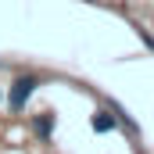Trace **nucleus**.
<instances>
[{
  "mask_svg": "<svg viewBox=\"0 0 154 154\" xmlns=\"http://www.w3.org/2000/svg\"><path fill=\"white\" fill-rule=\"evenodd\" d=\"M36 90V79L32 75H22L14 86H11V108L18 111V108H25V100H29V93Z\"/></svg>",
  "mask_w": 154,
  "mask_h": 154,
  "instance_id": "f257e3e1",
  "label": "nucleus"
},
{
  "mask_svg": "<svg viewBox=\"0 0 154 154\" xmlns=\"http://www.w3.org/2000/svg\"><path fill=\"white\" fill-rule=\"evenodd\" d=\"M50 125H54V122H50V115L39 118V122H36V133H39V136H50Z\"/></svg>",
  "mask_w": 154,
  "mask_h": 154,
  "instance_id": "7ed1b4c3",
  "label": "nucleus"
},
{
  "mask_svg": "<svg viewBox=\"0 0 154 154\" xmlns=\"http://www.w3.org/2000/svg\"><path fill=\"white\" fill-rule=\"evenodd\" d=\"M111 125H115V122H111L108 115H97V118H93V129H97V133H108Z\"/></svg>",
  "mask_w": 154,
  "mask_h": 154,
  "instance_id": "f03ea898",
  "label": "nucleus"
}]
</instances>
